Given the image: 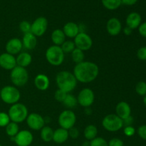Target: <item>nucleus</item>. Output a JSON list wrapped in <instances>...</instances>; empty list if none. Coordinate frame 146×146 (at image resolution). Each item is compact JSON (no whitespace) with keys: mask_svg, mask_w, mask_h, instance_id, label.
Wrapping results in <instances>:
<instances>
[{"mask_svg":"<svg viewBox=\"0 0 146 146\" xmlns=\"http://www.w3.org/2000/svg\"><path fill=\"white\" fill-rule=\"evenodd\" d=\"M99 74L98 66L94 62L83 61L74 67V75L77 81L88 84L96 79Z\"/></svg>","mask_w":146,"mask_h":146,"instance_id":"f257e3e1","label":"nucleus"},{"mask_svg":"<svg viewBox=\"0 0 146 146\" xmlns=\"http://www.w3.org/2000/svg\"><path fill=\"white\" fill-rule=\"evenodd\" d=\"M56 82L58 89L69 94L74 91L77 85V80L74 74L67 71H60L56 76Z\"/></svg>","mask_w":146,"mask_h":146,"instance_id":"f03ea898","label":"nucleus"},{"mask_svg":"<svg viewBox=\"0 0 146 146\" xmlns=\"http://www.w3.org/2000/svg\"><path fill=\"white\" fill-rule=\"evenodd\" d=\"M8 115L12 122L19 123L27 120L29 115L28 109L24 104L17 103L11 105V106L10 107Z\"/></svg>","mask_w":146,"mask_h":146,"instance_id":"7ed1b4c3","label":"nucleus"},{"mask_svg":"<svg viewBox=\"0 0 146 146\" xmlns=\"http://www.w3.org/2000/svg\"><path fill=\"white\" fill-rule=\"evenodd\" d=\"M64 54L61 46L53 45L47 48L45 55L47 61L51 65L58 66L64 62Z\"/></svg>","mask_w":146,"mask_h":146,"instance_id":"20e7f679","label":"nucleus"},{"mask_svg":"<svg viewBox=\"0 0 146 146\" xmlns=\"http://www.w3.org/2000/svg\"><path fill=\"white\" fill-rule=\"evenodd\" d=\"M0 98L5 104L13 105L18 103V101H19L21 98V94L15 86H6L1 89Z\"/></svg>","mask_w":146,"mask_h":146,"instance_id":"39448f33","label":"nucleus"},{"mask_svg":"<svg viewBox=\"0 0 146 146\" xmlns=\"http://www.w3.org/2000/svg\"><path fill=\"white\" fill-rule=\"evenodd\" d=\"M10 78L15 86L21 87L27 84L29 80V74L25 68L17 66L11 71Z\"/></svg>","mask_w":146,"mask_h":146,"instance_id":"423d86ee","label":"nucleus"},{"mask_svg":"<svg viewBox=\"0 0 146 146\" xmlns=\"http://www.w3.org/2000/svg\"><path fill=\"white\" fill-rule=\"evenodd\" d=\"M102 125L109 132H116L123 127V120L116 114H109L104 118Z\"/></svg>","mask_w":146,"mask_h":146,"instance_id":"0eeeda50","label":"nucleus"},{"mask_svg":"<svg viewBox=\"0 0 146 146\" xmlns=\"http://www.w3.org/2000/svg\"><path fill=\"white\" fill-rule=\"evenodd\" d=\"M58 122L61 128L69 130L70 128L74 127L76 122V116L71 110H65L60 113Z\"/></svg>","mask_w":146,"mask_h":146,"instance_id":"6e6552de","label":"nucleus"},{"mask_svg":"<svg viewBox=\"0 0 146 146\" xmlns=\"http://www.w3.org/2000/svg\"><path fill=\"white\" fill-rule=\"evenodd\" d=\"M74 42L75 44L76 48L81 49L83 51H88L93 46L91 37L84 32L78 33V35L74 38Z\"/></svg>","mask_w":146,"mask_h":146,"instance_id":"1a4fd4ad","label":"nucleus"},{"mask_svg":"<svg viewBox=\"0 0 146 146\" xmlns=\"http://www.w3.org/2000/svg\"><path fill=\"white\" fill-rule=\"evenodd\" d=\"M77 100H78V104H79L81 106L84 108L90 107L94 104V100H95V95H94V91L91 88H84L78 94Z\"/></svg>","mask_w":146,"mask_h":146,"instance_id":"9d476101","label":"nucleus"},{"mask_svg":"<svg viewBox=\"0 0 146 146\" xmlns=\"http://www.w3.org/2000/svg\"><path fill=\"white\" fill-rule=\"evenodd\" d=\"M48 28V21L44 17H39L36 19L31 24V32L36 36H41L46 31Z\"/></svg>","mask_w":146,"mask_h":146,"instance_id":"9b49d317","label":"nucleus"},{"mask_svg":"<svg viewBox=\"0 0 146 146\" xmlns=\"http://www.w3.org/2000/svg\"><path fill=\"white\" fill-rule=\"evenodd\" d=\"M27 123L28 126L34 131L41 130L45 125V119L39 114L36 113H32L29 114L27 118Z\"/></svg>","mask_w":146,"mask_h":146,"instance_id":"f8f14e48","label":"nucleus"},{"mask_svg":"<svg viewBox=\"0 0 146 146\" xmlns=\"http://www.w3.org/2000/svg\"><path fill=\"white\" fill-rule=\"evenodd\" d=\"M32 133L27 130L19 131L18 133L14 136V141L18 146H29L33 142Z\"/></svg>","mask_w":146,"mask_h":146,"instance_id":"ddd939ff","label":"nucleus"},{"mask_svg":"<svg viewBox=\"0 0 146 146\" xmlns=\"http://www.w3.org/2000/svg\"><path fill=\"white\" fill-rule=\"evenodd\" d=\"M16 58L8 53H3L0 55V66L5 70H12L17 66Z\"/></svg>","mask_w":146,"mask_h":146,"instance_id":"4468645a","label":"nucleus"},{"mask_svg":"<svg viewBox=\"0 0 146 146\" xmlns=\"http://www.w3.org/2000/svg\"><path fill=\"white\" fill-rule=\"evenodd\" d=\"M23 48V44L21 40L19 38H12L7 41L6 44V51L8 54L11 55H15L19 54Z\"/></svg>","mask_w":146,"mask_h":146,"instance_id":"2eb2a0df","label":"nucleus"},{"mask_svg":"<svg viewBox=\"0 0 146 146\" xmlns=\"http://www.w3.org/2000/svg\"><path fill=\"white\" fill-rule=\"evenodd\" d=\"M122 29V24L121 21L115 17L111 18L106 24V30L111 36H115L121 33Z\"/></svg>","mask_w":146,"mask_h":146,"instance_id":"dca6fc26","label":"nucleus"},{"mask_svg":"<svg viewBox=\"0 0 146 146\" xmlns=\"http://www.w3.org/2000/svg\"><path fill=\"white\" fill-rule=\"evenodd\" d=\"M115 113L119 118L123 120L131 115V108L129 104L125 101H121L115 107Z\"/></svg>","mask_w":146,"mask_h":146,"instance_id":"f3484780","label":"nucleus"},{"mask_svg":"<svg viewBox=\"0 0 146 146\" xmlns=\"http://www.w3.org/2000/svg\"><path fill=\"white\" fill-rule=\"evenodd\" d=\"M34 85L37 89L40 91H46L49 87L50 81L46 75L39 74L34 78Z\"/></svg>","mask_w":146,"mask_h":146,"instance_id":"a211bd4d","label":"nucleus"},{"mask_svg":"<svg viewBox=\"0 0 146 146\" xmlns=\"http://www.w3.org/2000/svg\"><path fill=\"white\" fill-rule=\"evenodd\" d=\"M141 16L137 12H131L126 18V25L132 30L138 28L141 24Z\"/></svg>","mask_w":146,"mask_h":146,"instance_id":"6ab92c4d","label":"nucleus"},{"mask_svg":"<svg viewBox=\"0 0 146 146\" xmlns=\"http://www.w3.org/2000/svg\"><path fill=\"white\" fill-rule=\"evenodd\" d=\"M63 31L66 36L68 37V38H75L79 33L78 24H76L75 22H72V21L67 22L64 26Z\"/></svg>","mask_w":146,"mask_h":146,"instance_id":"aec40b11","label":"nucleus"},{"mask_svg":"<svg viewBox=\"0 0 146 146\" xmlns=\"http://www.w3.org/2000/svg\"><path fill=\"white\" fill-rule=\"evenodd\" d=\"M21 42H22L23 46L26 49H34L37 44L36 36L34 35L31 32L24 34L23 36L22 40H21Z\"/></svg>","mask_w":146,"mask_h":146,"instance_id":"412c9836","label":"nucleus"},{"mask_svg":"<svg viewBox=\"0 0 146 146\" xmlns=\"http://www.w3.org/2000/svg\"><path fill=\"white\" fill-rule=\"evenodd\" d=\"M68 137H69V135H68V130L60 128L56 130L55 131H54L53 141L56 143L61 144L66 142L68 140Z\"/></svg>","mask_w":146,"mask_h":146,"instance_id":"4be33fe9","label":"nucleus"},{"mask_svg":"<svg viewBox=\"0 0 146 146\" xmlns=\"http://www.w3.org/2000/svg\"><path fill=\"white\" fill-rule=\"evenodd\" d=\"M17 65L19 66L26 68L31 64L32 61V56L27 52H22L17 57Z\"/></svg>","mask_w":146,"mask_h":146,"instance_id":"5701e85b","label":"nucleus"},{"mask_svg":"<svg viewBox=\"0 0 146 146\" xmlns=\"http://www.w3.org/2000/svg\"><path fill=\"white\" fill-rule=\"evenodd\" d=\"M65 39L66 36L63 30L56 29L54 30V31L51 34V40H52L54 45L61 46L63 43L65 41Z\"/></svg>","mask_w":146,"mask_h":146,"instance_id":"b1692460","label":"nucleus"},{"mask_svg":"<svg viewBox=\"0 0 146 146\" xmlns=\"http://www.w3.org/2000/svg\"><path fill=\"white\" fill-rule=\"evenodd\" d=\"M98 134L97 127L94 125H88L84 129V137L88 141H92L96 138Z\"/></svg>","mask_w":146,"mask_h":146,"instance_id":"393cba45","label":"nucleus"},{"mask_svg":"<svg viewBox=\"0 0 146 146\" xmlns=\"http://www.w3.org/2000/svg\"><path fill=\"white\" fill-rule=\"evenodd\" d=\"M54 131L49 126H44L41 130V138L44 142H50L53 141Z\"/></svg>","mask_w":146,"mask_h":146,"instance_id":"a878e982","label":"nucleus"},{"mask_svg":"<svg viewBox=\"0 0 146 146\" xmlns=\"http://www.w3.org/2000/svg\"><path fill=\"white\" fill-rule=\"evenodd\" d=\"M102 4L108 10H115L121 7V0H101Z\"/></svg>","mask_w":146,"mask_h":146,"instance_id":"bb28decb","label":"nucleus"},{"mask_svg":"<svg viewBox=\"0 0 146 146\" xmlns=\"http://www.w3.org/2000/svg\"><path fill=\"white\" fill-rule=\"evenodd\" d=\"M63 104L68 108H74L78 104V100L74 95L68 94L63 102Z\"/></svg>","mask_w":146,"mask_h":146,"instance_id":"cd10ccee","label":"nucleus"},{"mask_svg":"<svg viewBox=\"0 0 146 146\" xmlns=\"http://www.w3.org/2000/svg\"><path fill=\"white\" fill-rule=\"evenodd\" d=\"M6 128V133L9 137H14L19 131V128L18 123H16L14 122H10Z\"/></svg>","mask_w":146,"mask_h":146,"instance_id":"c85d7f7f","label":"nucleus"},{"mask_svg":"<svg viewBox=\"0 0 146 146\" xmlns=\"http://www.w3.org/2000/svg\"><path fill=\"white\" fill-rule=\"evenodd\" d=\"M71 58L76 64H80V63L84 61V58H85L84 52L81 49L76 48L71 53Z\"/></svg>","mask_w":146,"mask_h":146,"instance_id":"c756f323","label":"nucleus"},{"mask_svg":"<svg viewBox=\"0 0 146 146\" xmlns=\"http://www.w3.org/2000/svg\"><path fill=\"white\" fill-rule=\"evenodd\" d=\"M61 48L64 54H70V53L71 54L72 51L76 48V46L74 41H65L61 46Z\"/></svg>","mask_w":146,"mask_h":146,"instance_id":"7c9ffc66","label":"nucleus"},{"mask_svg":"<svg viewBox=\"0 0 146 146\" xmlns=\"http://www.w3.org/2000/svg\"><path fill=\"white\" fill-rule=\"evenodd\" d=\"M135 91L140 96L146 95V83L144 81H140L135 86Z\"/></svg>","mask_w":146,"mask_h":146,"instance_id":"2f4dec72","label":"nucleus"},{"mask_svg":"<svg viewBox=\"0 0 146 146\" xmlns=\"http://www.w3.org/2000/svg\"><path fill=\"white\" fill-rule=\"evenodd\" d=\"M90 146H108V143L104 138L96 137L90 142Z\"/></svg>","mask_w":146,"mask_h":146,"instance_id":"473e14b6","label":"nucleus"},{"mask_svg":"<svg viewBox=\"0 0 146 146\" xmlns=\"http://www.w3.org/2000/svg\"><path fill=\"white\" fill-rule=\"evenodd\" d=\"M10 118L8 113L0 112V127H6L10 123Z\"/></svg>","mask_w":146,"mask_h":146,"instance_id":"72a5a7b5","label":"nucleus"},{"mask_svg":"<svg viewBox=\"0 0 146 146\" xmlns=\"http://www.w3.org/2000/svg\"><path fill=\"white\" fill-rule=\"evenodd\" d=\"M31 24L27 21H22L19 24V29L20 31H22L24 34H27V33L31 32Z\"/></svg>","mask_w":146,"mask_h":146,"instance_id":"f704fd0d","label":"nucleus"},{"mask_svg":"<svg viewBox=\"0 0 146 146\" xmlns=\"http://www.w3.org/2000/svg\"><path fill=\"white\" fill-rule=\"evenodd\" d=\"M67 94H66V93L64 92V91H61V90L60 89H58L55 92V94H54V98H55V99L57 101H58V102L63 103L64 100H65Z\"/></svg>","mask_w":146,"mask_h":146,"instance_id":"c9c22d12","label":"nucleus"},{"mask_svg":"<svg viewBox=\"0 0 146 146\" xmlns=\"http://www.w3.org/2000/svg\"><path fill=\"white\" fill-rule=\"evenodd\" d=\"M137 56L139 59L146 61V46H143L138 50Z\"/></svg>","mask_w":146,"mask_h":146,"instance_id":"e433bc0d","label":"nucleus"},{"mask_svg":"<svg viewBox=\"0 0 146 146\" xmlns=\"http://www.w3.org/2000/svg\"><path fill=\"white\" fill-rule=\"evenodd\" d=\"M68 135L73 139H76L79 136V131H78V128H75V127H73V128L68 130Z\"/></svg>","mask_w":146,"mask_h":146,"instance_id":"4c0bfd02","label":"nucleus"},{"mask_svg":"<svg viewBox=\"0 0 146 146\" xmlns=\"http://www.w3.org/2000/svg\"><path fill=\"white\" fill-rule=\"evenodd\" d=\"M123 131L125 135L128 137L133 136L135 133V128H134L132 125H131V126H125V128H124Z\"/></svg>","mask_w":146,"mask_h":146,"instance_id":"58836bf2","label":"nucleus"},{"mask_svg":"<svg viewBox=\"0 0 146 146\" xmlns=\"http://www.w3.org/2000/svg\"><path fill=\"white\" fill-rule=\"evenodd\" d=\"M108 146H124L123 142L119 138H113L108 143Z\"/></svg>","mask_w":146,"mask_h":146,"instance_id":"ea45409f","label":"nucleus"},{"mask_svg":"<svg viewBox=\"0 0 146 146\" xmlns=\"http://www.w3.org/2000/svg\"><path fill=\"white\" fill-rule=\"evenodd\" d=\"M138 133L142 139L146 141V125H143L138 128Z\"/></svg>","mask_w":146,"mask_h":146,"instance_id":"a19ab883","label":"nucleus"},{"mask_svg":"<svg viewBox=\"0 0 146 146\" xmlns=\"http://www.w3.org/2000/svg\"><path fill=\"white\" fill-rule=\"evenodd\" d=\"M138 31L142 36L146 38V22L143 23L138 27Z\"/></svg>","mask_w":146,"mask_h":146,"instance_id":"79ce46f5","label":"nucleus"},{"mask_svg":"<svg viewBox=\"0 0 146 146\" xmlns=\"http://www.w3.org/2000/svg\"><path fill=\"white\" fill-rule=\"evenodd\" d=\"M123 126H131L132 124L133 123V118L131 115L128 116V118H125L123 120Z\"/></svg>","mask_w":146,"mask_h":146,"instance_id":"37998d69","label":"nucleus"},{"mask_svg":"<svg viewBox=\"0 0 146 146\" xmlns=\"http://www.w3.org/2000/svg\"><path fill=\"white\" fill-rule=\"evenodd\" d=\"M138 0H121V4L126 6H133L135 4Z\"/></svg>","mask_w":146,"mask_h":146,"instance_id":"c03bdc74","label":"nucleus"},{"mask_svg":"<svg viewBox=\"0 0 146 146\" xmlns=\"http://www.w3.org/2000/svg\"><path fill=\"white\" fill-rule=\"evenodd\" d=\"M132 31H133V30L131 29H130L129 27H125V28H124V29H123L124 34H125V35H127V36L131 35V33H132Z\"/></svg>","mask_w":146,"mask_h":146,"instance_id":"a18cd8bd","label":"nucleus"},{"mask_svg":"<svg viewBox=\"0 0 146 146\" xmlns=\"http://www.w3.org/2000/svg\"><path fill=\"white\" fill-rule=\"evenodd\" d=\"M85 113L87 114V115H91V114L92 113V110H91L89 107H88V108H85Z\"/></svg>","mask_w":146,"mask_h":146,"instance_id":"49530a36","label":"nucleus"},{"mask_svg":"<svg viewBox=\"0 0 146 146\" xmlns=\"http://www.w3.org/2000/svg\"><path fill=\"white\" fill-rule=\"evenodd\" d=\"M83 146H90V143H88V141H86V142H84V143L83 144Z\"/></svg>","mask_w":146,"mask_h":146,"instance_id":"de8ad7c7","label":"nucleus"},{"mask_svg":"<svg viewBox=\"0 0 146 146\" xmlns=\"http://www.w3.org/2000/svg\"><path fill=\"white\" fill-rule=\"evenodd\" d=\"M143 103L144 104H145V106H146V95L144 96V98H143Z\"/></svg>","mask_w":146,"mask_h":146,"instance_id":"09e8293b","label":"nucleus"},{"mask_svg":"<svg viewBox=\"0 0 146 146\" xmlns=\"http://www.w3.org/2000/svg\"><path fill=\"white\" fill-rule=\"evenodd\" d=\"M0 96H1V89H0Z\"/></svg>","mask_w":146,"mask_h":146,"instance_id":"8fccbe9b","label":"nucleus"},{"mask_svg":"<svg viewBox=\"0 0 146 146\" xmlns=\"http://www.w3.org/2000/svg\"><path fill=\"white\" fill-rule=\"evenodd\" d=\"M0 146H1V144H0Z\"/></svg>","mask_w":146,"mask_h":146,"instance_id":"3c124183","label":"nucleus"}]
</instances>
